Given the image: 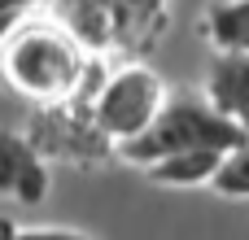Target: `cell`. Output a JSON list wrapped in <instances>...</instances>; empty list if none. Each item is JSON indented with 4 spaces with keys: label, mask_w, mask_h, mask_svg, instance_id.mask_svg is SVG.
Here are the masks:
<instances>
[{
    "label": "cell",
    "mask_w": 249,
    "mask_h": 240,
    "mask_svg": "<svg viewBox=\"0 0 249 240\" xmlns=\"http://www.w3.org/2000/svg\"><path fill=\"white\" fill-rule=\"evenodd\" d=\"M219 149H179V153H166V157H153L144 162V179L149 184H162V188H197V184H210L214 171H219Z\"/></svg>",
    "instance_id": "6"
},
{
    "label": "cell",
    "mask_w": 249,
    "mask_h": 240,
    "mask_svg": "<svg viewBox=\"0 0 249 240\" xmlns=\"http://www.w3.org/2000/svg\"><path fill=\"white\" fill-rule=\"evenodd\" d=\"M61 13V26L88 48L101 52L114 44V0H53Z\"/></svg>",
    "instance_id": "7"
},
{
    "label": "cell",
    "mask_w": 249,
    "mask_h": 240,
    "mask_svg": "<svg viewBox=\"0 0 249 240\" xmlns=\"http://www.w3.org/2000/svg\"><path fill=\"white\" fill-rule=\"evenodd\" d=\"M39 0H0V13H31Z\"/></svg>",
    "instance_id": "11"
},
{
    "label": "cell",
    "mask_w": 249,
    "mask_h": 240,
    "mask_svg": "<svg viewBox=\"0 0 249 240\" xmlns=\"http://www.w3.org/2000/svg\"><path fill=\"white\" fill-rule=\"evenodd\" d=\"M83 79H88V48L57 22H26L22 13L0 44V83L26 101L61 105L79 96Z\"/></svg>",
    "instance_id": "1"
},
{
    "label": "cell",
    "mask_w": 249,
    "mask_h": 240,
    "mask_svg": "<svg viewBox=\"0 0 249 240\" xmlns=\"http://www.w3.org/2000/svg\"><path fill=\"white\" fill-rule=\"evenodd\" d=\"M228 122H236L249 136V57L245 52H214L206 70V92H201Z\"/></svg>",
    "instance_id": "5"
},
{
    "label": "cell",
    "mask_w": 249,
    "mask_h": 240,
    "mask_svg": "<svg viewBox=\"0 0 249 240\" xmlns=\"http://www.w3.org/2000/svg\"><path fill=\"white\" fill-rule=\"evenodd\" d=\"M201 35L214 52H245L249 57V0H214L201 13Z\"/></svg>",
    "instance_id": "9"
},
{
    "label": "cell",
    "mask_w": 249,
    "mask_h": 240,
    "mask_svg": "<svg viewBox=\"0 0 249 240\" xmlns=\"http://www.w3.org/2000/svg\"><path fill=\"white\" fill-rule=\"evenodd\" d=\"M166 26V0H114V44L140 52Z\"/></svg>",
    "instance_id": "8"
},
{
    "label": "cell",
    "mask_w": 249,
    "mask_h": 240,
    "mask_svg": "<svg viewBox=\"0 0 249 240\" xmlns=\"http://www.w3.org/2000/svg\"><path fill=\"white\" fill-rule=\"evenodd\" d=\"M210 184H214V192H223V197L249 201V136L219 157V171H214Z\"/></svg>",
    "instance_id": "10"
},
{
    "label": "cell",
    "mask_w": 249,
    "mask_h": 240,
    "mask_svg": "<svg viewBox=\"0 0 249 240\" xmlns=\"http://www.w3.org/2000/svg\"><path fill=\"white\" fill-rule=\"evenodd\" d=\"M18 17H22V13H0V44H4V35L18 26Z\"/></svg>",
    "instance_id": "12"
},
{
    "label": "cell",
    "mask_w": 249,
    "mask_h": 240,
    "mask_svg": "<svg viewBox=\"0 0 249 240\" xmlns=\"http://www.w3.org/2000/svg\"><path fill=\"white\" fill-rule=\"evenodd\" d=\"M241 140H245V131L236 122H228L206 96H175V101L166 96L162 109H158V118L140 136L123 140L118 153L131 166H144V162L179 153V149H219V153H228Z\"/></svg>",
    "instance_id": "2"
},
{
    "label": "cell",
    "mask_w": 249,
    "mask_h": 240,
    "mask_svg": "<svg viewBox=\"0 0 249 240\" xmlns=\"http://www.w3.org/2000/svg\"><path fill=\"white\" fill-rule=\"evenodd\" d=\"M44 192H48V166L39 162V149L26 136L0 131V197L35 206L44 201Z\"/></svg>",
    "instance_id": "4"
},
{
    "label": "cell",
    "mask_w": 249,
    "mask_h": 240,
    "mask_svg": "<svg viewBox=\"0 0 249 240\" xmlns=\"http://www.w3.org/2000/svg\"><path fill=\"white\" fill-rule=\"evenodd\" d=\"M162 101H166V87H162L158 70H149V66L131 61V66L114 70V74L96 87V96H92V109H88V114H92L96 136H105V140L123 144V140L140 136V131L158 118Z\"/></svg>",
    "instance_id": "3"
}]
</instances>
